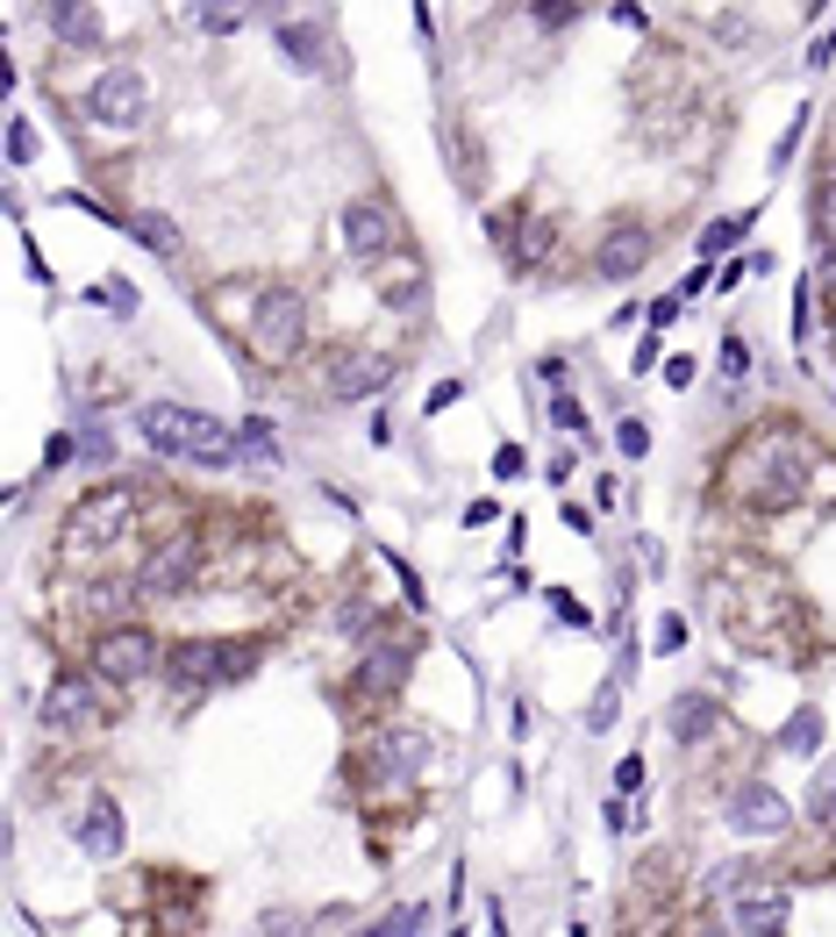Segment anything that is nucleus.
<instances>
[{"instance_id": "nucleus-1", "label": "nucleus", "mask_w": 836, "mask_h": 937, "mask_svg": "<svg viewBox=\"0 0 836 937\" xmlns=\"http://www.w3.org/2000/svg\"><path fill=\"white\" fill-rule=\"evenodd\" d=\"M300 337H308V301L294 294V286H265L251 308V323H243V344H251L257 366H286V358L300 351Z\"/></svg>"}, {"instance_id": "nucleus-2", "label": "nucleus", "mask_w": 836, "mask_h": 937, "mask_svg": "<svg viewBox=\"0 0 836 937\" xmlns=\"http://www.w3.org/2000/svg\"><path fill=\"white\" fill-rule=\"evenodd\" d=\"M716 887L729 895V909H737V930L743 937H780L786 924V887H780V873H765V866H716Z\"/></svg>"}, {"instance_id": "nucleus-3", "label": "nucleus", "mask_w": 836, "mask_h": 937, "mask_svg": "<svg viewBox=\"0 0 836 937\" xmlns=\"http://www.w3.org/2000/svg\"><path fill=\"white\" fill-rule=\"evenodd\" d=\"M129 516H136V494L129 487H94L80 508L65 516V558L80 566L86 551H108L115 537H129Z\"/></svg>"}, {"instance_id": "nucleus-4", "label": "nucleus", "mask_w": 836, "mask_h": 937, "mask_svg": "<svg viewBox=\"0 0 836 937\" xmlns=\"http://www.w3.org/2000/svg\"><path fill=\"white\" fill-rule=\"evenodd\" d=\"M251 666H257V644H179V652L165 659L172 687H187V694L215 687V680H236V673H251Z\"/></svg>"}, {"instance_id": "nucleus-5", "label": "nucleus", "mask_w": 836, "mask_h": 937, "mask_svg": "<svg viewBox=\"0 0 836 937\" xmlns=\"http://www.w3.org/2000/svg\"><path fill=\"white\" fill-rule=\"evenodd\" d=\"M86 115L108 123V129H136L150 115V80L136 65H108L94 86H86Z\"/></svg>"}, {"instance_id": "nucleus-6", "label": "nucleus", "mask_w": 836, "mask_h": 937, "mask_svg": "<svg viewBox=\"0 0 836 937\" xmlns=\"http://www.w3.org/2000/svg\"><path fill=\"white\" fill-rule=\"evenodd\" d=\"M94 673L108 680V687H136V680H150V673H158V638H150V630H136V623L100 630Z\"/></svg>"}, {"instance_id": "nucleus-7", "label": "nucleus", "mask_w": 836, "mask_h": 937, "mask_svg": "<svg viewBox=\"0 0 836 937\" xmlns=\"http://www.w3.org/2000/svg\"><path fill=\"white\" fill-rule=\"evenodd\" d=\"M201 408L187 401H144V415H136V436H144L158 459H193V436H201Z\"/></svg>"}, {"instance_id": "nucleus-8", "label": "nucleus", "mask_w": 836, "mask_h": 937, "mask_svg": "<svg viewBox=\"0 0 836 937\" xmlns=\"http://www.w3.org/2000/svg\"><path fill=\"white\" fill-rule=\"evenodd\" d=\"M193 572H201V537H172V544H158V551L136 566V594H150V601L187 594Z\"/></svg>"}, {"instance_id": "nucleus-9", "label": "nucleus", "mask_w": 836, "mask_h": 937, "mask_svg": "<svg viewBox=\"0 0 836 937\" xmlns=\"http://www.w3.org/2000/svg\"><path fill=\"white\" fill-rule=\"evenodd\" d=\"M100 708H108V680L100 673H57L51 694H43V723H57V730H80Z\"/></svg>"}, {"instance_id": "nucleus-10", "label": "nucleus", "mask_w": 836, "mask_h": 937, "mask_svg": "<svg viewBox=\"0 0 836 937\" xmlns=\"http://www.w3.org/2000/svg\"><path fill=\"white\" fill-rule=\"evenodd\" d=\"M729 830H743V838H780V830H794V802H786L780 788H765V780H743V788L729 794Z\"/></svg>"}, {"instance_id": "nucleus-11", "label": "nucleus", "mask_w": 836, "mask_h": 937, "mask_svg": "<svg viewBox=\"0 0 836 937\" xmlns=\"http://www.w3.org/2000/svg\"><path fill=\"white\" fill-rule=\"evenodd\" d=\"M337 230H343V251H351L358 265H379V259H393V251H401V244H393V215H387L379 201H351V208L337 215Z\"/></svg>"}, {"instance_id": "nucleus-12", "label": "nucleus", "mask_w": 836, "mask_h": 937, "mask_svg": "<svg viewBox=\"0 0 836 937\" xmlns=\"http://www.w3.org/2000/svg\"><path fill=\"white\" fill-rule=\"evenodd\" d=\"M408 666H415V652H408L401 638H379L372 652L358 659V673H351V694H358V702H387V694H393V687H401V680H408Z\"/></svg>"}, {"instance_id": "nucleus-13", "label": "nucleus", "mask_w": 836, "mask_h": 937, "mask_svg": "<svg viewBox=\"0 0 836 937\" xmlns=\"http://www.w3.org/2000/svg\"><path fill=\"white\" fill-rule=\"evenodd\" d=\"M372 294L387 301V308H422V301H430V265H422L415 251H393V259L372 265Z\"/></svg>"}, {"instance_id": "nucleus-14", "label": "nucleus", "mask_w": 836, "mask_h": 937, "mask_svg": "<svg viewBox=\"0 0 836 937\" xmlns=\"http://www.w3.org/2000/svg\"><path fill=\"white\" fill-rule=\"evenodd\" d=\"M393 358H379V351H351V358H337V366H329V394L337 401H372L379 387H393Z\"/></svg>"}, {"instance_id": "nucleus-15", "label": "nucleus", "mask_w": 836, "mask_h": 937, "mask_svg": "<svg viewBox=\"0 0 836 937\" xmlns=\"http://www.w3.org/2000/svg\"><path fill=\"white\" fill-rule=\"evenodd\" d=\"M644 265H650V230L622 222V230H607V236H601V259H594L601 280H636Z\"/></svg>"}, {"instance_id": "nucleus-16", "label": "nucleus", "mask_w": 836, "mask_h": 937, "mask_svg": "<svg viewBox=\"0 0 836 937\" xmlns=\"http://www.w3.org/2000/svg\"><path fill=\"white\" fill-rule=\"evenodd\" d=\"M716 723H722V708L708 702V694H679V702L665 708V737H673V745H701V737H716Z\"/></svg>"}, {"instance_id": "nucleus-17", "label": "nucleus", "mask_w": 836, "mask_h": 937, "mask_svg": "<svg viewBox=\"0 0 836 937\" xmlns=\"http://www.w3.org/2000/svg\"><path fill=\"white\" fill-rule=\"evenodd\" d=\"M379 759L401 766V773L430 766V730H422V723H387V730H379Z\"/></svg>"}, {"instance_id": "nucleus-18", "label": "nucleus", "mask_w": 836, "mask_h": 937, "mask_svg": "<svg viewBox=\"0 0 836 937\" xmlns=\"http://www.w3.org/2000/svg\"><path fill=\"white\" fill-rule=\"evenodd\" d=\"M121 838H129V830H121V809H115V802H94V809H86V823H80V852H86V859H115Z\"/></svg>"}, {"instance_id": "nucleus-19", "label": "nucleus", "mask_w": 836, "mask_h": 937, "mask_svg": "<svg viewBox=\"0 0 836 937\" xmlns=\"http://www.w3.org/2000/svg\"><path fill=\"white\" fill-rule=\"evenodd\" d=\"M129 236H136L144 251H158V259H179V222L158 215V208H136V215H129Z\"/></svg>"}, {"instance_id": "nucleus-20", "label": "nucleus", "mask_w": 836, "mask_h": 937, "mask_svg": "<svg viewBox=\"0 0 836 937\" xmlns=\"http://www.w3.org/2000/svg\"><path fill=\"white\" fill-rule=\"evenodd\" d=\"M51 29H57L65 43H100V14L80 8V0H57V8H51Z\"/></svg>"}, {"instance_id": "nucleus-21", "label": "nucleus", "mask_w": 836, "mask_h": 937, "mask_svg": "<svg viewBox=\"0 0 836 937\" xmlns=\"http://www.w3.org/2000/svg\"><path fill=\"white\" fill-rule=\"evenodd\" d=\"M780 745L794 751V759H815V745H823V716H815V708H794L786 730H780Z\"/></svg>"}, {"instance_id": "nucleus-22", "label": "nucleus", "mask_w": 836, "mask_h": 937, "mask_svg": "<svg viewBox=\"0 0 836 937\" xmlns=\"http://www.w3.org/2000/svg\"><path fill=\"white\" fill-rule=\"evenodd\" d=\"M808 222H815V244H829V259H836V172L808 193Z\"/></svg>"}, {"instance_id": "nucleus-23", "label": "nucleus", "mask_w": 836, "mask_h": 937, "mask_svg": "<svg viewBox=\"0 0 836 937\" xmlns=\"http://www.w3.org/2000/svg\"><path fill=\"white\" fill-rule=\"evenodd\" d=\"M236 444H243V459H257V465H279V436H272V422H265V415H243Z\"/></svg>"}, {"instance_id": "nucleus-24", "label": "nucleus", "mask_w": 836, "mask_h": 937, "mask_svg": "<svg viewBox=\"0 0 836 937\" xmlns=\"http://www.w3.org/2000/svg\"><path fill=\"white\" fill-rule=\"evenodd\" d=\"M86 301L108 308V315H136V286L129 280H94V286H86Z\"/></svg>"}, {"instance_id": "nucleus-25", "label": "nucleus", "mask_w": 836, "mask_h": 937, "mask_svg": "<svg viewBox=\"0 0 836 937\" xmlns=\"http://www.w3.org/2000/svg\"><path fill=\"white\" fill-rule=\"evenodd\" d=\"M279 43H286V51H294L308 72H322V43H315V29H308V22H279Z\"/></svg>"}, {"instance_id": "nucleus-26", "label": "nucleus", "mask_w": 836, "mask_h": 937, "mask_svg": "<svg viewBox=\"0 0 836 937\" xmlns=\"http://www.w3.org/2000/svg\"><path fill=\"white\" fill-rule=\"evenodd\" d=\"M430 924V909H422V902H408V909H393V916H379L372 930H358V937H408V930H422Z\"/></svg>"}, {"instance_id": "nucleus-27", "label": "nucleus", "mask_w": 836, "mask_h": 937, "mask_svg": "<svg viewBox=\"0 0 836 937\" xmlns=\"http://www.w3.org/2000/svg\"><path fill=\"white\" fill-rule=\"evenodd\" d=\"M737 236H743V215H737V222H708V236H701V265H716L722 251L737 244Z\"/></svg>"}, {"instance_id": "nucleus-28", "label": "nucleus", "mask_w": 836, "mask_h": 937, "mask_svg": "<svg viewBox=\"0 0 836 937\" xmlns=\"http://www.w3.org/2000/svg\"><path fill=\"white\" fill-rule=\"evenodd\" d=\"M650 644H658L665 659H679V652H687V615H658V630H650Z\"/></svg>"}, {"instance_id": "nucleus-29", "label": "nucleus", "mask_w": 836, "mask_h": 937, "mask_svg": "<svg viewBox=\"0 0 836 937\" xmlns=\"http://www.w3.org/2000/svg\"><path fill=\"white\" fill-rule=\"evenodd\" d=\"M743 372H751V344H743V337H737V329H729V337H722V380H729V387H737V380H743Z\"/></svg>"}, {"instance_id": "nucleus-30", "label": "nucleus", "mask_w": 836, "mask_h": 937, "mask_svg": "<svg viewBox=\"0 0 836 937\" xmlns=\"http://www.w3.org/2000/svg\"><path fill=\"white\" fill-rule=\"evenodd\" d=\"M257 930H265V937H300V930H308V916H300V909H265V916H257Z\"/></svg>"}, {"instance_id": "nucleus-31", "label": "nucleus", "mask_w": 836, "mask_h": 937, "mask_svg": "<svg viewBox=\"0 0 836 937\" xmlns=\"http://www.w3.org/2000/svg\"><path fill=\"white\" fill-rule=\"evenodd\" d=\"M808 815H815V823H836V766H829L823 780H815V794H808Z\"/></svg>"}, {"instance_id": "nucleus-32", "label": "nucleus", "mask_w": 836, "mask_h": 937, "mask_svg": "<svg viewBox=\"0 0 836 937\" xmlns=\"http://www.w3.org/2000/svg\"><path fill=\"white\" fill-rule=\"evenodd\" d=\"M193 22H201L208 36H230V29H243V8H193Z\"/></svg>"}, {"instance_id": "nucleus-33", "label": "nucleus", "mask_w": 836, "mask_h": 937, "mask_svg": "<svg viewBox=\"0 0 836 937\" xmlns=\"http://www.w3.org/2000/svg\"><path fill=\"white\" fill-rule=\"evenodd\" d=\"M29 158H36V129L14 115V123H8V165H29Z\"/></svg>"}, {"instance_id": "nucleus-34", "label": "nucleus", "mask_w": 836, "mask_h": 937, "mask_svg": "<svg viewBox=\"0 0 836 937\" xmlns=\"http://www.w3.org/2000/svg\"><path fill=\"white\" fill-rule=\"evenodd\" d=\"M615 444H622V459H644V451H650V430H644V422H636V415H622Z\"/></svg>"}, {"instance_id": "nucleus-35", "label": "nucleus", "mask_w": 836, "mask_h": 937, "mask_svg": "<svg viewBox=\"0 0 836 937\" xmlns=\"http://www.w3.org/2000/svg\"><path fill=\"white\" fill-rule=\"evenodd\" d=\"M615 702H622V687L607 680V687L594 694V708H586V730H607V723H615Z\"/></svg>"}, {"instance_id": "nucleus-36", "label": "nucleus", "mask_w": 836, "mask_h": 937, "mask_svg": "<svg viewBox=\"0 0 836 937\" xmlns=\"http://www.w3.org/2000/svg\"><path fill=\"white\" fill-rule=\"evenodd\" d=\"M551 422H558L565 436H580V430H586V408L572 401V394H558V401H551Z\"/></svg>"}, {"instance_id": "nucleus-37", "label": "nucleus", "mask_w": 836, "mask_h": 937, "mask_svg": "<svg viewBox=\"0 0 836 937\" xmlns=\"http://www.w3.org/2000/svg\"><path fill=\"white\" fill-rule=\"evenodd\" d=\"M522 465H529V451H522V444H500V451H494V480H515Z\"/></svg>"}, {"instance_id": "nucleus-38", "label": "nucleus", "mask_w": 836, "mask_h": 937, "mask_svg": "<svg viewBox=\"0 0 836 937\" xmlns=\"http://www.w3.org/2000/svg\"><path fill=\"white\" fill-rule=\"evenodd\" d=\"M679 308H687V294H665V301H650V329L679 323Z\"/></svg>"}, {"instance_id": "nucleus-39", "label": "nucleus", "mask_w": 836, "mask_h": 937, "mask_svg": "<svg viewBox=\"0 0 836 937\" xmlns=\"http://www.w3.org/2000/svg\"><path fill=\"white\" fill-rule=\"evenodd\" d=\"M665 387H673V394H679V387H694V358H687V351L665 358Z\"/></svg>"}, {"instance_id": "nucleus-40", "label": "nucleus", "mask_w": 836, "mask_h": 937, "mask_svg": "<svg viewBox=\"0 0 836 937\" xmlns=\"http://www.w3.org/2000/svg\"><path fill=\"white\" fill-rule=\"evenodd\" d=\"M636 788H644V759H622L615 766V794H636Z\"/></svg>"}, {"instance_id": "nucleus-41", "label": "nucleus", "mask_w": 836, "mask_h": 937, "mask_svg": "<svg viewBox=\"0 0 836 937\" xmlns=\"http://www.w3.org/2000/svg\"><path fill=\"white\" fill-rule=\"evenodd\" d=\"M716 36L722 43H751V22H743V14H716Z\"/></svg>"}, {"instance_id": "nucleus-42", "label": "nucleus", "mask_w": 836, "mask_h": 937, "mask_svg": "<svg viewBox=\"0 0 836 937\" xmlns=\"http://www.w3.org/2000/svg\"><path fill=\"white\" fill-rule=\"evenodd\" d=\"M551 251V222H529V236H522V259H543Z\"/></svg>"}, {"instance_id": "nucleus-43", "label": "nucleus", "mask_w": 836, "mask_h": 937, "mask_svg": "<svg viewBox=\"0 0 836 937\" xmlns=\"http://www.w3.org/2000/svg\"><path fill=\"white\" fill-rule=\"evenodd\" d=\"M458 394H465V387H458V380H436V387H430V415H444V408H451V401H458Z\"/></svg>"}, {"instance_id": "nucleus-44", "label": "nucleus", "mask_w": 836, "mask_h": 937, "mask_svg": "<svg viewBox=\"0 0 836 937\" xmlns=\"http://www.w3.org/2000/svg\"><path fill=\"white\" fill-rule=\"evenodd\" d=\"M551 609H558V615H565V623H580V630H586V623H594V615H586V609H580V601H572V594H551Z\"/></svg>"}, {"instance_id": "nucleus-45", "label": "nucleus", "mask_w": 836, "mask_h": 937, "mask_svg": "<svg viewBox=\"0 0 836 937\" xmlns=\"http://www.w3.org/2000/svg\"><path fill=\"white\" fill-rule=\"evenodd\" d=\"M572 14H580V8H572V0H565V8H551V0H543V8H537V22H543V29H565Z\"/></svg>"}, {"instance_id": "nucleus-46", "label": "nucleus", "mask_w": 836, "mask_h": 937, "mask_svg": "<svg viewBox=\"0 0 836 937\" xmlns=\"http://www.w3.org/2000/svg\"><path fill=\"white\" fill-rule=\"evenodd\" d=\"M607 22H622V29H644L650 14H644V8H622V0H615V8H607Z\"/></svg>"}, {"instance_id": "nucleus-47", "label": "nucleus", "mask_w": 836, "mask_h": 937, "mask_svg": "<svg viewBox=\"0 0 836 937\" xmlns=\"http://www.w3.org/2000/svg\"><path fill=\"white\" fill-rule=\"evenodd\" d=\"M708 937H722V930H708Z\"/></svg>"}]
</instances>
